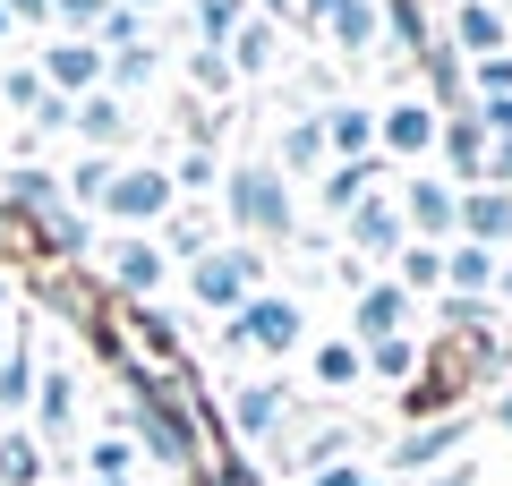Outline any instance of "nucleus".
<instances>
[{"mask_svg": "<svg viewBox=\"0 0 512 486\" xmlns=\"http://www.w3.org/2000/svg\"><path fill=\"white\" fill-rule=\"evenodd\" d=\"M222 214H231V231L248 239H282L291 248L299 239V197H291V180H282L274 162H231L222 171Z\"/></svg>", "mask_w": 512, "mask_h": 486, "instance_id": "obj_1", "label": "nucleus"}, {"mask_svg": "<svg viewBox=\"0 0 512 486\" xmlns=\"http://www.w3.org/2000/svg\"><path fill=\"white\" fill-rule=\"evenodd\" d=\"M256 290H265V248H248V239H222V248H205L188 265V299L205 316H239Z\"/></svg>", "mask_w": 512, "mask_h": 486, "instance_id": "obj_2", "label": "nucleus"}, {"mask_svg": "<svg viewBox=\"0 0 512 486\" xmlns=\"http://www.w3.org/2000/svg\"><path fill=\"white\" fill-rule=\"evenodd\" d=\"M171 205H180V188H171L163 162H111V188H103L94 214H103L111 231H154Z\"/></svg>", "mask_w": 512, "mask_h": 486, "instance_id": "obj_3", "label": "nucleus"}, {"mask_svg": "<svg viewBox=\"0 0 512 486\" xmlns=\"http://www.w3.org/2000/svg\"><path fill=\"white\" fill-rule=\"evenodd\" d=\"M299 342H308V307L282 299V290H256L239 316H222V350H265V359H282Z\"/></svg>", "mask_w": 512, "mask_h": 486, "instance_id": "obj_4", "label": "nucleus"}, {"mask_svg": "<svg viewBox=\"0 0 512 486\" xmlns=\"http://www.w3.org/2000/svg\"><path fill=\"white\" fill-rule=\"evenodd\" d=\"M393 205H402V231L410 239H427V248H453V231H461V188L444 180V171H410L402 188H393Z\"/></svg>", "mask_w": 512, "mask_h": 486, "instance_id": "obj_5", "label": "nucleus"}, {"mask_svg": "<svg viewBox=\"0 0 512 486\" xmlns=\"http://www.w3.org/2000/svg\"><path fill=\"white\" fill-rule=\"evenodd\" d=\"M436 128H444V111H427L419 94L376 103V154L384 162H427V154H436Z\"/></svg>", "mask_w": 512, "mask_h": 486, "instance_id": "obj_6", "label": "nucleus"}, {"mask_svg": "<svg viewBox=\"0 0 512 486\" xmlns=\"http://www.w3.org/2000/svg\"><path fill=\"white\" fill-rule=\"evenodd\" d=\"M103 273H111V290H120L128 307H146L154 290H163V273H171V265H163V248H154L146 231H120V239L103 248Z\"/></svg>", "mask_w": 512, "mask_h": 486, "instance_id": "obj_7", "label": "nucleus"}, {"mask_svg": "<svg viewBox=\"0 0 512 486\" xmlns=\"http://www.w3.org/2000/svg\"><path fill=\"white\" fill-rule=\"evenodd\" d=\"M470 444V410H453V418H419V427L393 444V478H419V469H444L453 452Z\"/></svg>", "mask_w": 512, "mask_h": 486, "instance_id": "obj_8", "label": "nucleus"}, {"mask_svg": "<svg viewBox=\"0 0 512 486\" xmlns=\"http://www.w3.org/2000/svg\"><path fill=\"white\" fill-rule=\"evenodd\" d=\"M342 239H350V256H359V265H367V256H402V248H410L402 205L384 197V188H376V197H359V205L342 214Z\"/></svg>", "mask_w": 512, "mask_h": 486, "instance_id": "obj_9", "label": "nucleus"}, {"mask_svg": "<svg viewBox=\"0 0 512 486\" xmlns=\"http://www.w3.org/2000/svg\"><path fill=\"white\" fill-rule=\"evenodd\" d=\"M35 77H43L52 94H69V103H77V94L103 86V52H94L86 35H52V43H43V60H35Z\"/></svg>", "mask_w": 512, "mask_h": 486, "instance_id": "obj_10", "label": "nucleus"}, {"mask_svg": "<svg viewBox=\"0 0 512 486\" xmlns=\"http://www.w3.org/2000/svg\"><path fill=\"white\" fill-rule=\"evenodd\" d=\"M410 307H419V299H410V290L402 282H367V290H350V342H393V333H402V324H410Z\"/></svg>", "mask_w": 512, "mask_h": 486, "instance_id": "obj_11", "label": "nucleus"}, {"mask_svg": "<svg viewBox=\"0 0 512 486\" xmlns=\"http://www.w3.org/2000/svg\"><path fill=\"white\" fill-rule=\"evenodd\" d=\"M282 418H291V384H282V376H256V384H239V393H231V427H239V444H265V435H282Z\"/></svg>", "mask_w": 512, "mask_h": 486, "instance_id": "obj_12", "label": "nucleus"}, {"mask_svg": "<svg viewBox=\"0 0 512 486\" xmlns=\"http://www.w3.org/2000/svg\"><path fill=\"white\" fill-rule=\"evenodd\" d=\"M436 154H444V180H453V188H478V171H487V128L470 120V103H461V111H444Z\"/></svg>", "mask_w": 512, "mask_h": 486, "instance_id": "obj_13", "label": "nucleus"}, {"mask_svg": "<svg viewBox=\"0 0 512 486\" xmlns=\"http://www.w3.org/2000/svg\"><path fill=\"white\" fill-rule=\"evenodd\" d=\"M444 43H453L461 60H495V52H512V26H504V9H495V0H461Z\"/></svg>", "mask_w": 512, "mask_h": 486, "instance_id": "obj_14", "label": "nucleus"}, {"mask_svg": "<svg viewBox=\"0 0 512 486\" xmlns=\"http://www.w3.org/2000/svg\"><path fill=\"white\" fill-rule=\"evenodd\" d=\"M410 69H419V86H427V111H461V103H470V60H461L444 35L427 43V52L410 60Z\"/></svg>", "mask_w": 512, "mask_h": 486, "instance_id": "obj_15", "label": "nucleus"}, {"mask_svg": "<svg viewBox=\"0 0 512 486\" xmlns=\"http://www.w3.org/2000/svg\"><path fill=\"white\" fill-rule=\"evenodd\" d=\"M0 205L18 222H35V214H52L69 197H60V171H43V162H0Z\"/></svg>", "mask_w": 512, "mask_h": 486, "instance_id": "obj_16", "label": "nucleus"}, {"mask_svg": "<svg viewBox=\"0 0 512 486\" xmlns=\"http://www.w3.org/2000/svg\"><path fill=\"white\" fill-rule=\"evenodd\" d=\"M384 171H393L384 154H359V162H325V180H316V205H325V214L342 222L359 197H376V180H384Z\"/></svg>", "mask_w": 512, "mask_h": 486, "instance_id": "obj_17", "label": "nucleus"}, {"mask_svg": "<svg viewBox=\"0 0 512 486\" xmlns=\"http://www.w3.org/2000/svg\"><path fill=\"white\" fill-rule=\"evenodd\" d=\"M325 120H316V111H291V120H282V137H274V171L282 180H308V171H325Z\"/></svg>", "mask_w": 512, "mask_h": 486, "instance_id": "obj_18", "label": "nucleus"}, {"mask_svg": "<svg viewBox=\"0 0 512 486\" xmlns=\"http://www.w3.org/2000/svg\"><path fill=\"white\" fill-rule=\"evenodd\" d=\"M316 120H325V154L333 162L376 154V103H316Z\"/></svg>", "mask_w": 512, "mask_h": 486, "instance_id": "obj_19", "label": "nucleus"}, {"mask_svg": "<svg viewBox=\"0 0 512 486\" xmlns=\"http://www.w3.org/2000/svg\"><path fill=\"white\" fill-rule=\"evenodd\" d=\"M453 239H478V248L504 256V239H512V197H504V188H461V231H453Z\"/></svg>", "mask_w": 512, "mask_h": 486, "instance_id": "obj_20", "label": "nucleus"}, {"mask_svg": "<svg viewBox=\"0 0 512 486\" xmlns=\"http://www.w3.org/2000/svg\"><path fill=\"white\" fill-rule=\"evenodd\" d=\"M495 265H504L495 248L453 239V248H444V290H453V299H495ZM444 290H436V299H444Z\"/></svg>", "mask_w": 512, "mask_h": 486, "instance_id": "obj_21", "label": "nucleus"}, {"mask_svg": "<svg viewBox=\"0 0 512 486\" xmlns=\"http://www.w3.org/2000/svg\"><path fill=\"white\" fill-rule=\"evenodd\" d=\"M325 43H333L342 60H367V52L384 43V9H376V0H342V9L325 18Z\"/></svg>", "mask_w": 512, "mask_h": 486, "instance_id": "obj_22", "label": "nucleus"}, {"mask_svg": "<svg viewBox=\"0 0 512 486\" xmlns=\"http://www.w3.org/2000/svg\"><path fill=\"white\" fill-rule=\"evenodd\" d=\"M222 60H231V77H265V69L282 60V26H274V18H256V9H248V18H239V35L222 43Z\"/></svg>", "mask_w": 512, "mask_h": 486, "instance_id": "obj_23", "label": "nucleus"}, {"mask_svg": "<svg viewBox=\"0 0 512 486\" xmlns=\"http://www.w3.org/2000/svg\"><path fill=\"white\" fill-rule=\"evenodd\" d=\"M69 128H77V137L94 145V154H111V145H120V137H128L137 120H128V103H120V94H103V86H94V94H77Z\"/></svg>", "mask_w": 512, "mask_h": 486, "instance_id": "obj_24", "label": "nucleus"}, {"mask_svg": "<svg viewBox=\"0 0 512 486\" xmlns=\"http://www.w3.org/2000/svg\"><path fill=\"white\" fill-rule=\"evenodd\" d=\"M26 231H35V248H43V256H60V265L94 248V214H77V205H52V214H35Z\"/></svg>", "mask_w": 512, "mask_h": 486, "instance_id": "obj_25", "label": "nucleus"}, {"mask_svg": "<svg viewBox=\"0 0 512 486\" xmlns=\"http://www.w3.org/2000/svg\"><path fill=\"white\" fill-rule=\"evenodd\" d=\"M35 427H43V444H60L77 427V376L69 367H43L35 376Z\"/></svg>", "mask_w": 512, "mask_h": 486, "instance_id": "obj_26", "label": "nucleus"}, {"mask_svg": "<svg viewBox=\"0 0 512 486\" xmlns=\"http://www.w3.org/2000/svg\"><path fill=\"white\" fill-rule=\"evenodd\" d=\"M154 248H163V265H197V256L214 248V222H205V214H180V205H171V214L154 222Z\"/></svg>", "mask_w": 512, "mask_h": 486, "instance_id": "obj_27", "label": "nucleus"}, {"mask_svg": "<svg viewBox=\"0 0 512 486\" xmlns=\"http://www.w3.org/2000/svg\"><path fill=\"white\" fill-rule=\"evenodd\" d=\"M384 9V43H393V60H419L427 43H436V26H427V0H376Z\"/></svg>", "mask_w": 512, "mask_h": 486, "instance_id": "obj_28", "label": "nucleus"}, {"mask_svg": "<svg viewBox=\"0 0 512 486\" xmlns=\"http://www.w3.org/2000/svg\"><path fill=\"white\" fill-rule=\"evenodd\" d=\"M0 486H43V435H0Z\"/></svg>", "mask_w": 512, "mask_h": 486, "instance_id": "obj_29", "label": "nucleus"}, {"mask_svg": "<svg viewBox=\"0 0 512 486\" xmlns=\"http://www.w3.org/2000/svg\"><path fill=\"white\" fill-rule=\"evenodd\" d=\"M103 188H111V154H86V162H69V171H60V197H69L77 214H94V205H103Z\"/></svg>", "mask_w": 512, "mask_h": 486, "instance_id": "obj_30", "label": "nucleus"}, {"mask_svg": "<svg viewBox=\"0 0 512 486\" xmlns=\"http://www.w3.org/2000/svg\"><path fill=\"white\" fill-rule=\"evenodd\" d=\"M154 69H163V60H154V43H137V52H111L103 60V94H137V86H154Z\"/></svg>", "mask_w": 512, "mask_h": 486, "instance_id": "obj_31", "label": "nucleus"}, {"mask_svg": "<svg viewBox=\"0 0 512 486\" xmlns=\"http://www.w3.org/2000/svg\"><path fill=\"white\" fill-rule=\"evenodd\" d=\"M393 282L419 299V290H444V248H427V239H410L402 256H393Z\"/></svg>", "mask_w": 512, "mask_h": 486, "instance_id": "obj_32", "label": "nucleus"}, {"mask_svg": "<svg viewBox=\"0 0 512 486\" xmlns=\"http://www.w3.org/2000/svg\"><path fill=\"white\" fill-rule=\"evenodd\" d=\"M350 444H359V427H316L308 444H291L282 461H291V469H308V478H316V469H333V461H342Z\"/></svg>", "mask_w": 512, "mask_h": 486, "instance_id": "obj_33", "label": "nucleus"}, {"mask_svg": "<svg viewBox=\"0 0 512 486\" xmlns=\"http://www.w3.org/2000/svg\"><path fill=\"white\" fill-rule=\"evenodd\" d=\"M188 18H197V43H231L239 35V18H248V0H188Z\"/></svg>", "mask_w": 512, "mask_h": 486, "instance_id": "obj_34", "label": "nucleus"}, {"mask_svg": "<svg viewBox=\"0 0 512 486\" xmlns=\"http://www.w3.org/2000/svg\"><path fill=\"white\" fill-rule=\"evenodd\" d=\"M359 367H367V376H384V384H402L410 367H419V342H410V333H393V342H367Z\"/></svg>", "mask_w": 512, "mask_h": 486, "instance_id": "obj_35", "label": "nucleus"}, {"mask_svg": "<svg viewBox=\"0 0 512 486\" xmlns=\"http://www.w3.org/2000/svg\"><path fill=\"white\" fill-rule=\"evenodd\" d=\"M359 376H367V367H359V342H325V350H316V384H325V393H350Z\"/></svg>", "mask_w": 512, "mask_h": 486, "instance_id": "obj_36", "label": "nucleus"}, {"mask_svg": "<svg viewBox=\"0 0 512 486\" xmlns=\"http://www.w3.org/2000/svg\"><path fill=\"white\" fill-rule=\"evenodd\" d=\"M18 410H35V359L9 350V367H0V418H18Z\"/></svg>", "mask_w": 512, "mask_h": 486, "instance_id": "obj_37", "label": "nucleus"}, {"mask_svg": "<svg viewBox=\"0 0 512 486\" xmlns=\"http://www.w3.org/2000/svg\"><path fill=\"white\" fill-rule=\"evenodd\" d=\"M222 180V162H214V145H188L180 162H171V188H180V197H205V188Z\"/></svg>", "mask_w": 512, "mask_h": 486, "instance_id": "obj_38", "label": "nucleus"}, {"mask_svg": "<svg viewBox=\"0 0 512 486\" xmlns=\"http://www.w3.org/2000/svg\"><path fill=\"white\" fill-rule=\"evenodd\" d=\"M128 469H137V444L128 435H94L86 444V478H128Z\"/></svg>", "mask_w": 512, "mask_h": 486, "instance_id": "obj_39", "label": "nucleus"}, {"mask_svg": "<svg viewBox=\"0 0 512 486\" xmlns=\"http://www.w3.org/2000/svg\"><path fill=\"white\" fill-rule=\"evenodd\" d=\"M188 86H197V94H231L239 77H231V60H222L214 43H197V52H188Z\"/></svg>", "mask_w": 512, "mask_h": 486, "instance_id": "obj_40", "label": "nucleus"}, {"mask_svg": "<svg viewBox=\"0 0 512 486\" xmlns=\"http://www.w3.org/2000/svg\"><path fill=\"white\" fill-rule=\"evenodd\" d=\"M111 18V0H52V26H60V35H86L94 43V26H103Z\"/></svg>", "mask_w": 512, "mask_h": 486, "instance_id": "obj_41", "label": "nucleus"}, {"mask_svg": "<svg viewBox=\"0 0 512 486\" xmlns=\"http://www.w3.org/2000/svg\"><path fill=\"white\" fill-rule=\"evenodd\" d=\"M470 120L487 128V145H495V137H512V94H470Z\"/></svg>", "mask_w": 512, "mask_h": 486, "instance_id": "obj_42", "label": "nucleus"}, {"mask_svg": "<svg viewBox=\"0 0 512 486\" xmlns=\"http://www.w3.org/2000/svg\"><path fill=\"white\" fill-rule=\"evenodd\" d=\"M43 94H52V86H43L35 69H9V77H0V103H9V111H35Z\"/></svg>", "mask_w": 512, "mask_h": 486, "instance_id": "obj_43", "label": "nucleus"}, {"mask_svg": "<svg viewBox=\"0 0 512 486\" xmlns=\"http://www.w3.org/2000/svg\"><path fill=\"white\" fill-rule=\"evenodd\" d=\"M470 94H512V52H495V60H470Z\"/></svg>", "mask_w": 512, "mask_h": 486, "instance_id": "obj_44", "label": "nucleus"}, {"mask_svg": "<svg viewBox=\"0 0 512 486\" xmlns=\"http://www.w3.org/2000/svg\"><path fill=\"white\" fill-rule=\"evenodd\" d=\"M69 111H77L69 94H43V103L26 111V128H35V137H60V128H69Z\"/></svg>", "mask_w": 512, "mask_h": 486, "instance_id": "obj_45", "label": "nucleus"}, {"mask_svg": "<svg viewBox=\"0 0 512 486\" xmlns=\"http://www.w3.org/2000/svg\"><path fill=\"white\" fill-rule=\"evenodd\" d=\"M478 188H504V197H512V137L487 145V171H478Z\"/></svg>", "mask_w": 512, "mask_h": 486, "instance_id": "obj_46", "label": "nucleus"}, {"mask_svg": "<svg viewBox=\"0 0 512 486\" xmlns=\"http://www.w3.org/2000/svg\"><path fill=\"white\" fill-rule=\"evenodd\" d=\"M0 9H9V26H35V35L52 26V0H0Z\"/></svg>", "mask_w": 512, "mask_h": 486, "instance_id": "obj_47", "label": "nucleus"}, {"mask_svg": "<svg viewBox=\"0 0 512 486\" xmlns=\"http://www.w3.org/2000/svg\"><path fill=\"white\" fill-rule=\"evenodd\" d=\"M308 486H367V478H359V461H333V469H316Z\"/></svg>", "mask_w": 512, "mask_h": 486, "instance_id": "obj_48", "label": "nucleus"}, {"mask_svg": "<svg viewBox=\"0 0 512 486\" xmlns=\"http://www.w3.org/2000/svg\"><path fill=\"white\" fill-rule=\"evenodd\" d=\"M333 9H342V0H291V18H308V26H325Z\"/></svg>", "mask_w": 512, "mask_h": 486, "instance_id": "obj_49", "label": "nucleus"}, {"mask_svg": "<svg viewBox=\"0 0 512 486\" xmlns=\"http://www.w3.org/2000/svg\"><path fill=\"white\" fill-rule=\"evenodd\" d=\"M214 486H256V469H248V461H222V469H214Z\"/></svg>", "mask_w": 512, "mask_h": 486, "instance_id": "obj_50", "label": "nucleus"}, {"mask_svg": "<svg viewBox=\"0 0 512 486\" xmlns=\"http://www.w3.org/2000/svg\"><path fill=\"white\" fill-rule=\"evenodd\" d=\"M436 486H470V461H444V469H436Z\"/></svg>", "mask_w": 512, "mask_h": 486, "instance_id": "obj_51", "label": "nucleus"}, {"mask_svg": "<svg viewBox=\"0 0 512 486\" xmlns=\"http://www.w3.org/2000/svg\"><path fill=\"white\" fill-rule=\"evenodd\" d=\"M248 9H256V18H274V26L291 18V0H248Z\"/></svg>", "mask_w": 512, "mask_h": 486, "instance_id": "obj_52", "label": "nucleus"}, {"mask_svg": "<svg viewBox=\"0 0 512 486\" xmlns=\"http://www.w3.org/2000/svg\"><path fill=\"white\" fill-rule=\"evenodd\" d=\"M495 299L512 307V256H504V265H495Z\"/></svg>", "mask_w": 512, "mask_h": 486, "instance_id": "obj_53", "label": "nucleus"}, {"mask_svg": "<svg viewBox=\"0 0 512 486\" xmlns=\"http://www.w3.org/2000/svg\"><path fill=\"white\" fill-rule=\"evenodd\" d=\"M9 307H18V282H9V273H0V316H9Z\"/></svg>", "mask_w": 512, "mask_h": 486, "instance_id": "obj_54", "label": "nucleus"}, {"mask_svg": "<svg viewBox=\"0 0 512 486\" xmlns=\"http://www.w3.org/2000/svg\"><path fill=\"white\" fill-rule=\"evenodd\" d=\"M495 427H504V435H512V393H504V401H495Z\"/></svg>", "mask_w": 512, "mask_h": 486, "instance_id": "obj_55", "label": "nucleus"}, {"mask_svg": "<svg viewBox=\"0 0 512 486\" xmlns=\"http://www.w3.org/2000/svg\"><path fill=\"white\" fill-rule=\"evenodd\" d=\"M9 350H18V333H9V324H0V367H9Z\"/></svg>", "mask_w": 512, "mask_h": 486, "instance_id": "obj_56", "label": "nucleus"}, {"mask_svg": "<svg viewBox=\"0 0 512 486\" xmlns=\"http://www.w3.org/2000/svg\"><path fill=\"white\" fill-rule=\"evenodd\" d=\"M120 9H137V18H146V9H163V0H120Z\"/></svg>", "mask_w": 512, "mask_h": 486, "instance_id": "obj_57", "label": "nucleus"}, {"mask_svg": "<svg viewBox=\"0 0 512 486\" xmlns=\"http://www.w3.org/2000/svg\"><path fill=\"white\" fill-rule=\"evenodd\" d=\"M9 35H18V26H9V9H0V43H9Z\"/></svg>", "mask_w": 512, "mask_h": 486, "instance_id": "obj_58", "label": "nucleus"}, {"mask_svg": "<svg viewBox=\"0 0 512 486\" xmlns=\"http://www.w3.org/2000/svg\"><path fill=\"white\" fill-rule=\"evenodd\" d=\"M86 486H128V478H86Z\"/></svg>", "mask_w": 512, "mask_h": 486, "instance_id": "obj_59", "label": "nucleus"}, {"mask_svg": "<svg viewBox=\"0 0 512 486\" xmlns=\"http://www.w3.org/2000/svg\"><path fill=\"white\" fill-rule=\"evenodd\" d=\"M367 486H376V478H367Z\"/></svg>", "mask_w": 512, "mask_h": 486, "instance_id": "obj_60", "label": "nucleus"}]
</instances>
